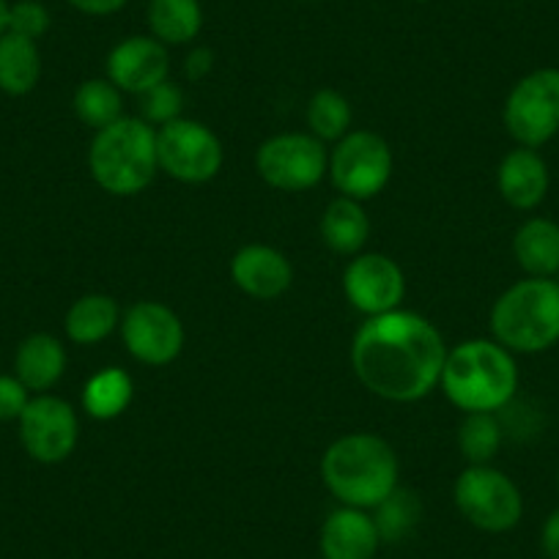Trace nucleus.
<instances>
[{
  "label": "nucleus",
  "mask_w": 559,
  "mask_h": 559,
  "mask_svg": "<svg viewBox=\"0 0 559 559\" xmlns=\"http://www.w3.org/2000/svg\"><path fill=\"white\" fill-rule=\"evenodd\" d=\"M448 352L433 321L397 308L365 319L352 341V368L370 395L417 403L439 386Z\"/></svg>",
  "instance_id": "1"
},
{
  "label": "nucleus",
  "mask_w": 559,
  "mask_h": 559,
  "mask_svg": "<svg viewBox=\"0 0 559 559\" xmlns=\"http://www.w3.org/2000/svg\"><path fill=\"white\" fill-rule=\"evenodd\" d=\"M321 480L346 508L373 510L397 488L401 464L384 437L354 431L324 450Z\"/></svg>",
  "instance_id": "2"
},
{
  "label": "nucleus",
  "mask_w": 559,
  "mask_h": 559,
  "mask_svg": "<svg viewBox=\"0 0 559 559\" xmlns=\"http://www.w3.org/2000/svg\"><path fill=\"white\" fill-rule=\"evenodd\" d=\"M444 397L464 414L491 412L508 406L519 392V365L515 354L497 341L475 337L450 348L442 379Z\"/></svg>",
  "instance_id": "3"
},
{
  "label": "nucleus",
  "mask_w": 559,
  "mask_h": 559,
  "mask_svg": "<svg viewBox=\"0 0 559 559\" xmlns=\"http://www.w3.org/2000/svg\"><path fill=\"white\" fill-rule=\"evenodd\" d=\"M88 170L107 195H140L159 174L157 129L140 116H123L94 132Z\"/></svg>",
  "instance_id": "4"
},
{
  "label": "nucleus",
  "mask_w": 559,
  "mask_h": 559,
  "mask_svg": "<svg viewBox=\"0 0 559 559\" xmlns=\"http://www.w3.org/2000/svg\"><path fill=\"white\" fill-rule=\"evenodd\" d=\"M491 337L513 354H543L559 343V283L524 277L493 302Z\"/></svg>",
  "instance_id": "5"
},
{
  "label": "nucleus",
  "mask_w": 559,
  "mask_h": 559,
  "mask_svg": "<svg viewBox=\"0 0 559 559\" xmlns=\"http://www.w3.org/2000/svg\"><path fill=\"white\" fill-rule=\"evenodd\" d=\"M453 499L459 513L475 530L488 535H502L519 526L524 515V497L513 477L491 464L466 466L453 486Z\"/></svg>",
  "instance_id": "6"
},
{
  "label": "nucleus",
  "mask_w": 559,
  "mask_h": 559,
  "mask_svg": "<svg viewBox=\"0 0 559 559\" xmlns=\"http://www.w3.org/2000/svg\"><path fill=\"white\" fill-rule=\"evenodd\" d=\"M392 148L379 132L352 129L332 146L326 176L343 198L365 203L384 192L392 179Z\"/></svg>",
  "instance_id": "7"
},
{
  "label": "nucleus",
  "mask_w": 559,
  "mask_h": 559,
  "mask_svg": "<svg viewBox=\"0 0 559 559\" xmlns=\"http://www.w3.org/2000/svg\"><path fill=\"white\" fill-rule=\"evenodd\" d=\"M502 123L524 148H540L559 134V69L543 67L510 88Z\"/></svg>",
  "instance_id": "8"
},
{
  "label": "nucleus",
  "mask_w": 559,
  "mask_h": 559,
  "mask_svg": "<svg viewBox=\"0 0 559 559\" xmlns=\"http://www.w3.org/2000/svg\"><path fill=\"white\" fill-rule=\"evenodd\" d=\"M330 152L310 132H280L263 140L255 154V170L272 190L308 192L326 176Z\"/></svg>",
  "instance_id": "9"
},
{
  "label": "nucleus",
  "mask_w": 559,
  "mask_h": 559,
  "mask_svg": "<svg viewBox=\"0 0 559 559\" xmlns=\"http://www.w3.org/2000/svg\"><path fill=\"white\" fill-rule=\"evenodd\" d=\"M159 170L181 185H206L223 170L225 148L214 129L195 118H176L157 129Z\"/></svg>",
  "instance_id": "10"
},
{
  "label": "nucleus",
  "mask_w": 559,
  "mask_h": 559,
  "mask_svg": "<svg viewBox=\"0 0 559 559\" xmlns=\"http://www.w3.org/2000/svg\"><path fill=\"white\" fill-rule=\"evenodd\" d=\"M20 444L36 464H63L80 442V417L63 397L34 395L17 419Z\"/></svg>",
  "instance_id": "11"
},
{
  "label": "nucleus",
  "mask_w": 559,
  "mask_h": 559,
  "mask_svg": "<svg viewBox=\"0 0 559 559\" xmlns=\"http://www.w3.org/2000/svg\"><path fill=\"white\" fill-rule=\"evenodd\" d=\"M121 341L138 362L165 368L185 352L187 332L179 313L154 299H140L121 313Z\"/></svg>",
  "instance_id": "12"
},
{
  "label": "nucleus",
  "mask_w": 559,
  "mask_h": 559,
  "mask_svg": "<svg viewBox=\"0 0 559 559\" xmlns=\"http://www.w3.org/2000/svg\"><path fill=\"white\" fill-rule=\"evenodd\" d=\"M343 292L354 310H359L365 319H373L401 308L406 299V274L395 258L362 250L346 263Z\"/></svg>",
  "instance_id": "13"
},
{
  "label": "nucleus",
  "mask_w": 559,
  "mask_h": 559,
  "mask_svg": "<svg viewBox=\"0 0 559 559\" xmlns=\"http://www.w3.org/2000/svg\"><path fill=\"white\" fill-rule=\"evenodd\" d=\"M107 80L123 94L140 96L170 80V52L154 36H129L107 56Z\"/></svg>",
  "instance_id": "14"
},
{
  "label": "nucleus",
  "mask_w": 559,
  "mask_h": 559,
  "mask_svg": "<svg viewBox=\"0 0 559 559\" xmlns=\"http://www.w3.org/2000/svg\"><path fill=\"white\" fill-rule=\"evenodd\" d=\"M230 280L250 299L272 302L294 286V266L277 247L245 245L230 258Z\"/></svg>",
  "instance_id": "15"
},
{
  "label": "nucleus",
  "mask_w": 559,
  "mask_h": 559,
  "mask_svg": "<svg viewBox=\"0 0 559 559\" xmlns=\"http://www.w3.org/2000/svg\"><path fill=\"white\" fill-rule=\"evenodd\" d=\"M551 187L546 159L537 148H513L497 168V190L502 201L515 212H532L540 206Z\"/></svg>",
  "instance_id": "16"
},
{
  "label": "nucleus",
  "mask_w": 559,
  "mask_h": 559,
  "mask_svg": "<svg viewBox=\"0 0 559 559\" xmlns=\"http://www.w3.org/2000/svg\"><path fill=\"white\" fill-rule=\"evenodd\" d=\"M381 535L370 510L341 504L321 524L319 551L321 559H376Z\"/></svg>",
  "instance_id": "17"
},
{
  "label": "nucleus",
  "mask_w": 559,
  "mask_h": 559,
  "mask_svg": "<svg viewBox=\"0 0 559 559\" xmlns=\"http://www.w3.org/2000/svg\"><path fill=\"white\" fill-rule=\"evenodd\" d=\"M67 373V348L50 332H34L25 337L14 354V376L34 395L50 392Z\"/></svg>",
  "instance_id": "18"
},
{
  "label": "nucleus",
  "mask_w": 559,
  "mask_h": 559,
  "mask_svg": "<svg viewBox=\"0 0 559 559\" xmlns=\"http://www.w3.org/2000/svg\"><path fill=\"white\" fill-rule=\"evenodd\" d=\"M513 258L526 277L559 274V223L548 217H530L513 236Z\"/></svg>",
  "instance_id": "19"
},
{
  "label": "nucleus",
  "mask_w": 559,
  "mask_h": 559,
  "mask_svg": "<svg viewBox=\"0 0 559 559\" xmlns=\"http://www.w3.org/2000/svg\"><path fill=\"white\" fill-rule=\"evenodd\" d=\"M121 313L116 299L107 294H85L67 310L63 332L74 346H96L121 326Z\"/></svg>",
  "instance_id": "20"
},
{
  "label": "nucleus",
  "mask_w": 559,
  "mask_h": 559,
  "mask_svg": "<svg viewBox=\"0 0 559 559\" xmlns=\"http://www.w3.org/2000/svg\"><path fill=\"white\" fill-rule=\"evenodd\" d=\"M370 236V217L365 206L352 198L337 195L321 217V239L337 255L354 258L365 250Z\"/></svg>",
  "instance_id": "21"
},
{
  "label": "nucleus",
  "mask_w": 559,
  "mask_h": 559,
  "mask_svg": "<svg viewBox=\"0 0 559 559\" xmlns=\"http://www.w3.org/2000/svg\"><path fill=\"white\" fill-rule=\"evenodd\" d=\"M41 80V52L34 39L7 34L0 36V91L9 96H28Z\"/></svg>",
  "instance_id": "22"
},
{
  "label": "nucleus",
  "mask_w": 559,
  "mask_h": 559,
  "mask_svg": "<svg viewBox=\"0 0 559 559\" xmlns=\"http://www.w3.org/2000/svg\"><path fill=\"white\" fill-rule=\"evenodd\" d=\"M148 31L165 47H181L198 39L203 28L201 0H148Z\"/></svg>",
  "instance_id": "23"
},
{
  "label": "nucleus",
  "mask_w": 559,
  "mask_h": 559,
  "mask_svg": "<svg viewBox=\"0 0 559 559\" xmlns=\"http://www.w3.org/2000/svg\"><path fill=\"white\" fill-rule=\"evenodd\" d=\"M132 376L121 368H105L85 381L83 412L88 417L107 423V419H116L127 412L129 403H132Z\"/></svg>",
  "instance_id": "24"
},
{
  "label": "nucleus",
  "mask_w": 559,
  "mask_h": 559,
  "mask_svg": "<svg viewBox=\"0 0 559 559\" xmlns=\"http://www.w3.org/2000/svg\"><path fill=\"white\" fill-rule=\"evenodd\" d=\"M72 110L83 127L99 132V129L110 127L118 118L127 116L123 112V91L112 85L107 78L85 80V83L74 88Z\"/></svg>",
  "instance_id": "25"
},
{
  "label": "nucleus",
  "mask_w": 559,
  "mask_h": 559,
  "mask_svg": "<svg viewBox=\"0 0 559 559\" xmlns=\"http://www.w3.org/2000/svg\"><path fill=\"white\" fill-rule=\"evenodd\" d=\"M352 102L335 88H321L310 96L308 110H305V121H308V132L319 138L321 143H332L346 138L352 132Z\"/></svg>",
  "instance_id": "26"
},
{
  "label": "nucleus",
  "mask_w": 559,
  "mask_h": 559,
  "mask_svg": "<svg viewBox=\"0 0 559 559\" xmlns=\"http://www.w3.org/2000/svg\"><path fill=\"white\" fill-rule=\"evenodd\" d=\"M502 448V426L497 414L472 412L464 414L459 428V450L469 466L491 464Z\"/></svg>",
  "instance_id": "27"
},
{
  "label": "nucleus",
  "mask_w": 559,
  "mask_h": 559,
  "mask_svg": "<svg viewBox=\"0 0 559 559\" xmlns=\"http://www.w3.org/2000/svg\"><path fill=\"white\" fill-rule=\"evenodd\" d=\"M370 515H373L381 543H401L403 537L412 535L414 526L419 524L423 508H419V499L414 497V493L403 491V488L397 486L379 508H373Z\"/></svg>",
  "instance_id": "28"
},
{
  "label": "nucleus",
  "mask_w": 559,
  "mask_h": 559,
  "mask_svg": "<svg viewBox=\"0 0 559 559\" xmlns=\"http://www.w3.org/2000/svg\"><path fill=\"white\" fill-rule=\"evenodd\" d=\"M140 118L146 123H152L154 129L165 127V123L181 118V110H185V94L176 83L165 80V83L154 85L152 91L140 94Z\"/></svg>",
  "instance_id": "29"
},
{
  "label": "nucleus",
  "mask_w": 559,
  "mask_h": 559,
  "mask_svg": "<svg viewBox=\"0 0 559 559\" xmlns=\"http://www.w3.org/2000/svg\"><path fill=\"white\" fill-rule=\"evenodd\" d=\"M12 34L25 36V39L39 41L50 31V12L39 0H17L9 7V28Z\"/></svg>",
  "instance_id": "30"
},
{
  "label": "nucleus",
  "mask_w": 559,
  "mask_h": 559,
  "mask_svg": "<svg viewBox=\"0 0 559 559\" xmlns=\"http://www.w3.org/2000/svg\"><path fill=\"white\" fill-rule=\"evenodd\" d=\"M31 390L14 373H0V423H17L31 401Z\"/></svg>",
  "instance_id": "31"
},
{
  "label": "nucleus",
  "mask_w": 559,
  "mask_h": 559,
  "mask_svg": "<svg viewBox=\"0 0 559 559\" xmlns=\"http://www.w3.org/2000/svg\"><path fill=\"white\" fill-rule=\"evenodd\" d=\"M214 69V52L209 47H192L190 56L185 58V78L190 83H201L212 74Z\"/></svg>",
  "instance_id": "32"
},
{
  "label": "nucleus",
  "mask_w": 559,
  "mask_h": 559,
  "mask_svg": "<svg viewBox=\"0 0 559 559\" xmlns=\"http://www.w3.org/2000/svg\"><path fill=\"white\" fill-rule=\"evenodd\" d=\"M67 3L78 12L91 14V17H110L127 7V0H67Z\"/></svg>",
  "instance_id": "33"
},
{
  "label": "nucleus",
  "mask_w": 559,
  "mask_h": 559,
  "mask_svg": "<svg viewBox=\"0 0 559 559\" xmlns=\"http://www.w3.org/2000/svg\"><path fill=\"white\" fill-rule=\"evenodd\" d=\"M540 548L546 559H559V508L548 513L540 530Z\"/></svg>",
  "instance_id": "34"
},
{
  "label": "nucleus",
  "mask_w": 559,
  "mask_h": 559,
  "mask_svg": "<svg viewBox=\"0 0 559 559\" xmlns=\"http://www.w3.org/2000/svg\"><path fill=\"white\" fill-rule=\"evenodd\" d=\"M9 7H12L9 0H0V36L7 34L9 28Z\"/></svg>",
  "instance_id": "35"
},
{
  "label": "nucleus",
  "mask_w": 559,
  "mask_h": 559,
  "mask_svg": "<svg viewBox=\"0 0 559 559\" xmlns=\"http://www.w3.org/2000/svg\"><path fill=\"white\" fill-rule=\"evenodd\" d=\"M414 3H428V0H414Z\"/></svg>",
  "instance_id": "36"
},
{
  "label": "nucleus",
  "mask_w": 559,
  "mask_h": 559,
  "mask_svg": "<svg viewBox=\"0 0 559 559\" xmlns=\"http://www.w3.org/2000/svg\"><path fill=\"white\" fill-rule=\"evenodd\" d=\"M557 491H559V472H557Z\"/></svg>",
  "instance_id": "37"
},
{
  "label": "nucleus",
  "mask_w": 559,
  "mask_h": 559,
  "mask_svg": "<svg viewBox=\"0 0 559 559\" xmlns=\"http://www.w3.org/2000/svg\"><path fill=\"white\" fill-rule=\"evenodd\" d=\"M308 3H313V0H308Z\"/></svg>",
  "instance_id": "38"
}]
</instances>
